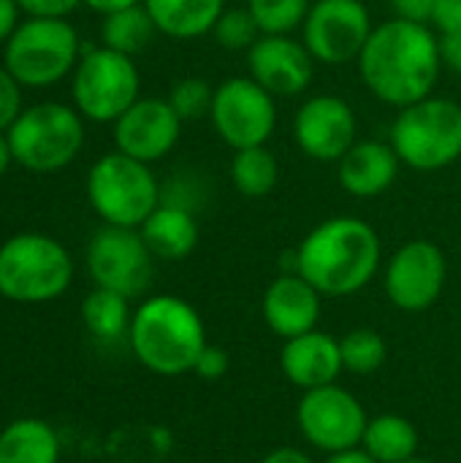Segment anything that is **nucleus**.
Masks as SVG:
<instances>
[{
  "label": "nucleus",
  "instance_id": "nucleus-1",
  "mask_svg": "<svg viewBox=\"0 0 461 463\" xmlns=\"http://www.w3.org/2000/svg\"><path fill=\"white\" fill-rule=\"evenodd\" d=\"M356 62L364 87L380 103L405 109L437 87L443 71L440 35L429 24L394 16L372 27Z\"/></svg>",
  "mask_w": 461,
  "mask_h": 463
},
{
  "label": "nucleus",
  "instance_id": "nucleus-2",
  "mask_svg": "<svg viewBox=\"0 0 461 463\" xmlns=\"http://www.w3.org/2000/svg\"><path fill=\"white\" fill-rule=\"evenodd\" d=\"M380 266V236L359 217H329L293 252V271L321 296L342 298L364 290Z\"/></svg>",
  "mask_w": 461,
  "mask_h": 463
},
{
  "label": "nucleus",
  "instance_id": "nucleus-3",
  "mask_svg": "<svg viewBox=\"0 0 461 463\" xmlns=\"http://www.w3.org/2000/svg\"><path fill=\"white\" fill-rule=\"evenodd\" d=\"M128 342L141 366L177 377L196 369L206 347V331L201 315L185 298L152 296L133 312Z\"/></svg>",
  "mask_w": 461,
  "mask_h": 463
},
{
  "label": "nucleus",
  "instance_id": "nucleus-4",
  "mask_svg": "<svg viewBox=\"0 0 461 463\" xmlns=\"http://www.w3.org/2000/svg\"><path fill=\"white\" fill-rule=\"evenodd\" d=\"M73 279L71 252L46 233H16L0 244V296L16 304L60 298Z\"/></svg>",
  "mask_w": 461,
  "mask_h": 463
},
{
  "label": "nucleus",
  "instance_id": "nucleus-5",
  "mask_svg": "<svg viewBox=\"0 0 461 463\" xmlns=\"http://www.w3.org/2000/svg\"><path fill=\"white\" fill-rule=\"evenodd\" d=\"M389 144L402 165L432 174L448 168L461 157V103L429 95L399 109Z\"/></svg>",
  "mask_w": 461,
  "mask_h": 463
},
{
  "label": "nucleus",
  "instance_id": "nucleus-6",
  "mask_svg": "<svg viewBox=\"0 0 461 463\" xmlns=\"http://www.w3.org/2000/svg\"><path fill=\"white\" fill-rule=\"evenodd\" d=\"M14 163L33 174H54L76 160L84 146V122L76 106L35 103L22 109L16 122L5 130Z\"/></svg>",
  "mask_w": 461,
  "mask_h": 463
},
{
  "label": "nucleus",
  "instance_id": "nucleus-7",
  "mask_svg": "<svg viewBox=\"0 0 461 463\" xmlns=\"http://www.w3.org/2000/svg\"><path fill=\"white\" fill-rule=\"evenodd\" d=\"M160 198L163 190L149 165L122 152L98 157L87 174V201L106 225L141 228Z\"/></svg>",
  "mask_w": 461,
  "mask_h": 463
},
{
  "label": "nucleus",
  "instance_id": "nucleus-8",
  "mask_svg": "<svg viewBox=\"0 0 461 463\" xmlns=\"http://www.w3.org/2000/svg\"><path fill=\"white\" fill-rule=\"evenodd\" d=\"M82 57V41L71 22L30 16L3 43V65L22 87H52Z\"/></svg>",
  "mask_w": 461,
  "mask_h": 463
},
{
  "label": "nucleus",
  "instance_id": "nucleus-9",
  "mask_svg": "<svg viewBox=\"0 0 461 463\" xmlns=\"http://www.w3.org/2000/svg\"><path fill=\"white\" fill-rule=\"evenodd\" d=\"M141 76L133 57L109 46H82V57L73 68V106L92 122H117L136 100Z\"/></svg>",
  "mask_w": 461,
  "mask_h": 463
},
{
  "label": "nucleus",
  "instance_id": "nucleus-10",
  "mask_svg": "<svg viewBox=\"0 0 461 463\" xmlns=\"http://www.w3.org/2000/svg\"><path fill=\"white\" fill-rule=\"evenodd\" d=\"M209 119L234 152L264 146L277 128V103L253 76H231L215 87Z\"/></svg>",
  "mask_w": 461,
  "mask_h": 463
},
{
  "label": "nucleus",
  "instance_id": "nucleus-11",
  "mask_svg": "<svg viewBox=\"0 0 461 463\" xmlns=\"http://www.w3.org/2000/svg\"><path fill=\"white\" fill-rule=\"evenodd\" d=\"M87 271L95 288L136 298L152 285L155 255L139 228L103 225L87 244Z\"/></svg>",
  "mask_w": 461,
  "mask_h": 463
},
{
  "label": "nucleus",
  "instance_id": "nucleus-12",
  "mask_svg": "<svg viewBox=\"0 0 461 463\" xmlns=\"http://www.w3.org/2000/svg\"><path fill=\"white\" fill-rule=\"evenodd\" d=\"M372 27L375 24L361 0H312L302 24V41L315 62L345 65L359 60Z\"/></svg>",
  "mask_w": 461,
  "mask_h": 463
},
{
  "label": "nucleus",
  "instance_id": "nucleus-13",
  "mask_svg": "<svg viewBox=\"0 0 461 463\" xmlns=\"http://www.w3.org/2000/svg\"><path fill=\"white\" fill-rule=\"evenodd\" d=\"M302 437L326 453H342L359 448L367 431V412L353 393L340 385H323L304 391L296 410Z\"/></svg>",
  "mask_w": 461,
  "mask_h": 463
},
{
  "label": "nucleus",
  "instance_id": "nucleus-14",
  "mask_svg": "<svg viewBox=\"0 0 461 463\" xmlns=\"http://www.w3.org/2000/svg\"><path fill=\"white\" fill-rule=\"evenodd\" d=\"M448 266L437 244L416 239L402 244L386 266V296L402 312L429 309L446 288Z\"/></svg>",
  "mask_w": 461,
  "mask_h": 463
},
{
  "label": "nucleus",
  "instance_id": "nucleus-15",
  "mask_svg": "<svg viewBox=\"0 0 461 463\" xmlns=\"http://www.w3.org/2000/svg\"><path fill=\"white\" fill-rule=\"evenodd\" d=\"M356 111L340 95H312L293 117L296 146L318 163H340L356 144Z\"/></svg>",
  "mask_w": 461,
  "mask_h": 463
},
{
  "label": "nucleus",
  "instance_id": "nucleus-16",
  "mask_svg": "<svg viewBox=\"0 0 461 463\" xmlns=\"http://www.w3.org/2000/svg\"><path fill=\"white\" fill-rule=\"evenodd\" d=\"M179 130L182 119L166 98H139L114 122V144L117 152L152 165L177 146Z\"/></svg>",
  "mask_w": 461,
  "mask_h": 463
},
{
  "label": "nucleus",
  "instance_id": "nucleus-17",
  "mask_svg": "<svg viewBox=\"0 0 461 463\" xmlns=\"http://www.w3.org/2000/svg\"><path fill=\"white\" fill-rule=\"evenodd\" d=\"M250 76L274 98L302 95L315 76V57L291 35H261L247 52Z\"/></svg>",
  "mask_w": 461,
  "mask_h": 463
},
{
  "label": "nucleus",
  "instance_id": "nucleus-18",
  "mask_svg": "<svg viewBox=\"0 0 461 463\" xmlns=\"http://www.w3.org/2000/svg\"><path fill=\"white\" fill-rule=\"evenodd\" d=\"M264 317L283 339L310 334L321 317V293L302 274L285 271L264 293Z\"/></svg>",
  "mask_w": 461,
  "mask_h": 463
},
{
  "label": "nucleus",
  "instance_id": "nucleus-19",
  "mask_svg": "<svg viewBox=\"0 0 461 463\" xmlns=\"http://www.w3.org/2000/svg\"><path fill=\"white\" fill-rule=\"evenodd\" d=\"M399 165L389 141H356L337 163V179L353 198H378L397 182Z\"/></svg>",
  "mask_w": 461,
  "mask_h": 463
},
{
  "label": "nucleus",
  "instance_id": "nucleus-20",
  "mask_svg": "<svg viewBox=\"0 0 461 463\" xmlns=\"http://www.w3.org/2000/svg\"><path fill=\"white\" fill-rule=\"evenodd\" d=\"M280 366H283L285 377L302 391L334 385V380L342 372L340 342L321 331H310V334L285 339Z\"/></svg>",
  "mask_w": 461,
  "mask_h": 463
},
{
  "label": "nucleus",
  "instance_id": "nucleus-21",
  "mask_svg": "<svg viewBox=\"0 0 461 463\" xmlns=\"http://www.w3.org/2000/svg\"><path fill=\"white\" fill-rule=\"evenodd\" d=\"M139 231H141L149 252L160 260H182L198 247L196 212L177 206V203L160 201V206L144 220V225Z\"/></svg>",
  "mask_w": 461,
  "mask_h": 463
},
{
  "label": "nucleus",
  "instance_id": "nucleus-22",
  "mask_svg": "<svg viewBox=\"0 0 461 463\" xmlns=\"http://www.w3.org/2000/svg\"><path fill=\"white\" fill-rule=\"evenodd\" d=\"M158 33L193 41L212 33L215 22L226 11V0H144Z\"/></svg>",
  "mask_w": 461,
  "mask_h": 463
},
{
  "label": "nucleus",
  "instance_id": "nucleus-23",
  "mask_svg": "<svg viewBox=\"0 0 461 463\" xmlns=\"http://www.w3.org/2000/svg\"><path fill=\"white\" fill-rule=\"evenodd\" d=\"M0 463H60V437L41 418H19L0 431Z\"/></svg>",
  "mask_w": 461,
  "mask_h": 463
},
{
  "label": "nucleus",
  "instance_id": "nucleus-24",
  "mask_svg": "<svg viewBox=\"0 0 461 463\" xmlns=\"http://www.w3.org/2000/svg\"><path fill=\"white\" fill-rule=\"evenodd\" d=\"M361 448L378 463L410 461L418 450V431L402 415H378L367 423Z\"/></svg>",
  "mask_w": 461,
  "mask_h": 463
},
{
  "label": "nucleus",
  "instance_id": "nucleus-25",
  "mask_svg": "<svg viewBox=\"0 0 461 463\" xmlns=\"http://www.w3.org/2000/svg\"><path fill=\"white\" fill-rule=\"evenodd\" d=\"M228 176H231V184H234V190L239 195L264 198L280 182V163H277L274 152L266 144L264 146L236 149L234 157H231Z\"/></svg>",
  "mask_w": 461,
  "mask_h": 463
},
{
  "label": "nucleus",
  "instance_id": "nucleus-26",
  "mask_svg": "<svg viewBox=\"0 0 461 463\" xmlns=\"http://www.w3.org/2000/svg\"><path fill=\"white\" fill-rule=\"evenodd\" d=\"M128 301L130 298L114 293V290L95 288L82 301V323H84V328L98 342H117V339L128 336L130 320H133Z\"/></svg>",
  "mask_w": 461,
  "mask_h": 463
},
{
  "label": "nucleus",
  "instance_id": "nucleus-27",
  "mask_svg": "<svg viewBox=\"0 0 461 463\" xmlns=\"http://www.w3.org/2000/svg\"><path fill=\"white\" fill-rule=\"evenodd\" d=\"M155 33H158V27L141 3V5H130V8H122V11L103 16L101 46H109L120 54H128V57H136L139 52H144L152 43Z\"/></svg>",
  "mask_w": 461,
  "mask_h": 463
},
{
  "label": "nucleus",
  "instance_id": "nucleus-28",
  "mask_svg": "<svg viewBox=\"0 0 461 463\" xmlns=\"http://www.w3.org/2000/svg\"><path fill=\"white\" fill-rule=\"evenodd\" d=\"M342 369L353 374H372L386 364L389 347L383 336L372 328H356L340 339Z\"/></svg>",
  "mask_w": 461,
  "mask_h": 463
},
{
  "label": "nucleus",
  "instance_id": "nucleus-29",
  "mask_svg": "<svg viewBox=\"0 0 461 463\" xmlns=\"http://www.w3.org/2000/svg\"><path fill=\"white\" fill-rule=\"evenodd\" d=\"M310 5L312 0H247L250 14L266 35H291L304 24Z\"/></svg>",
  "mask_w": 461,
  "mask_h": 463
},
{
  "label": "nucleus",
  "instance_id": "nucleus-30",
  "mask_svg": "<svg viewBox=\"0 0 461 463\" xmlns=\"http://www.w3.org/2000/svg\"><path fill=\"white\" fill-rule=\"evenodd\" d=\"M215 41L228 49V52H250L253 43L264 35L255 16L250 14V8H226L220 14V19L212 27Z\"/></svg>",
  "mask_w": 461,
  "mask_h": 463
},
{
  "label": "nucleus",
  "instance_id": "nucleus-31",
  "mask_svg": "<svg viewBox=\"0 0 461 463\" xmlns=\"http://www.w3.org/2000/svg\"><path fill=\"white\" fill-rule=\"evenodd\" d=\"M166 100L171 103V109L177 111V117L182 122H193V119L209 117L212 100H215V87L206 79L185 76V79H179V81L171 84Z\"/></svg>",
  "mask_w": 461,
  "mask_h": 463
},
{
  "label": "nucleus",
  "instance_id": "nucleus-32",
  "mask_svg": "<svg viewBox=\"0 0 461 463\" xmlns=\"http://www.w3.org/2000/svg\"><path fill=\"white\" fill-rule=\"evenodd\" d=\"M22 114V84L0 65V133H5Z\"/></svg>",
  "mask_w": 461,
  "mask_h": 463
},
{
  "label": "nucleus",
  "instance_id": "nucleus-33",
  "mask_svg": "<svg viewBox=\"0 0 461 463\" xmlns=\"http://www.w3.org/2000/svg\"><path fill=\"white\" fill-rule=\"evenodd\" d=\"M201 380H206V383H215V380H220V377H226V372H228V353L226 350H220V347H212V345H206L204 347V353L198 355V361H196V369H193Z\"/></svg>",
  "mask_w": 461,
  "mask_h": 463
},
{
  "label": "nucleus",
  "instance_id": "nucleus-34",
  "mask_svg": "<svg viewBox=\"0 0 461 463\" xmlns=\"http://www.w3.org/2000/svg\"><path fill=\"white\" fill-rule=\"evenodd\" d=\"M19 8L30 16H46V19H65L71 11H76L84 0H16Z\"/></svg>",
  "mask_w": 461,
  "mask_h": 463
},
{
  "label": "nucleus",
  "instance_id": "nucleus-35",
  "mask_svg": "<svg viewBox=\"0 0 461 463\" xmlns=\"http://www.w3.org/2000/svg\"><path fill=\"white\" fill-rule=\"evenodd\" d=\"M432 30L440 35H451L461 30V0H437L432 14Z\"/></svg>",
  "mask_w": 461,
  "mask_h": 463
},
{
  "label": "nucleus",
  "instance_id": "nucleus-36",
  "mask_svg": "<svg viewBox=\"0 0 461 463\" xmlns=\"http://www.w3.org/2000/svg\"><path fill=\"white\" fill-rule=\"evenodd\" d=\"M397 19H408V22H418V24H429L437 0H389ZM432 27V24H429Z\"/></svg>",
  "mask_w": 461,
  "mask_h": 463
},
{
  "label": "nucleus",
  "instance_id": "nucleus-37",
  "mask_svg": "<svg viewBox=\"0 0 461 463\" xmlns=\"http://www.w3.org/2000/svg\"><path fill=\"white\" fill-rule=\"evenodd\" d=\"M440 57L443 65H448L454 73L461 76V30L451 35H440Z\"/></svg>",
  "mask_w": 461,
  "mask_h": 463
},
{
  "label": "nucleus",
  "instance_id": "nucleus-38",
  "mask_svg": "<svg viewBox=\"0 0 461 463\" xmlns=\"http://www.w3.org/2000/svg\"><path fill=\"white\" fill-rule=\"evenodd\" d=\"M19 11L16 0H0V43H5L19 27Z\"/></svg>",
  "mask_w": 461,
  "mask_h": 463
},
{
  "label": "nucleus",
  "instance_id": "nucleus-39",
  "mask_svg": "<svg viewBox=\"0 0 461 463\" xmlns=\"http://www.w3.org/2000/svg\"><path fill=\"white\" fill-rule=\"evenodd\" d=\"M264 463H312L310 461V456L307 453H302V450H296V448H277V450H272Z\"/></svg>",
  "mask_w": 461,
  "mask_h": 463
},
{
  "label": "nucleus",
  "instance_id": "nucleus-40",
  "mask_svg": "<svg viewBox=\"0 0 461 463\" xmlns=\"http://www.w3.org/2000/svg\"><path fill=\"white\" fill-rule=\"evenodd\" d=\"M144 0H84V5H90L92 11L98 14H114V11H122V8H130V5H141Z\"/></svg>",
  "mask_w": 461,
  "mask_h": 463
},
{
  "label": "nucleus",
  "instance_id": "nucleus-41",
  "mask_svg": "<svg viewBox=\"0 0 461 463\" xmlns=\"http://www.w3.org/2000/svg\"><path fill=\"white\" fill-rule=\"evenodd\" d=\"M326 463H378L364 448H351V450H342V453H331V458Z\"/></svg>",
  "mask_w": 461,
  "mask_h": 463
},
{
  "label": "nucleus",
  "instance_id": "nucleus-42",
  "mask_svg": "<svg viewBox=\"0 0 461 463\" xmlns=\"http://www.w3.org/2000/svg\"><path fill=\"white\" fill-rule=\"evenodd\" d=\"M14 163V155H11V146H8V138L5 133H0V176L8 171V165Z\"/></svg>",
  "mask_w": 461,
  "mask_h": 463
},
{
  "label": "nucleus",
  "instance_id": "nucleus-43",
  "mask_svg": "<svg viewBox=\"0 0 461 463\" xmlns=\"http://www.w3.org/2000/svg\"><path fill=\"white\" fill-rule=\"evenodd\" d=\"M402 463H432V461H424V458H418V456H416V458H410V461H402Z\"/></svg>",
  "mask_w": 461,
  "mask_h": 463
},
{
  "label": "nucleus",
  "instance_id": "nucleus-44",
  "mask_svg": "<svg viewBox=\"0 0 461 463\" xmlns=\"http://www.w3.org/2000/svg\"><path fill=\"white\" fill-rule=\"evenodd\" d=\"M0 298H3V296H0Z\"/></svg>",
  "mask_w": 461,
  "mask_h": 463
}]
</instances>
